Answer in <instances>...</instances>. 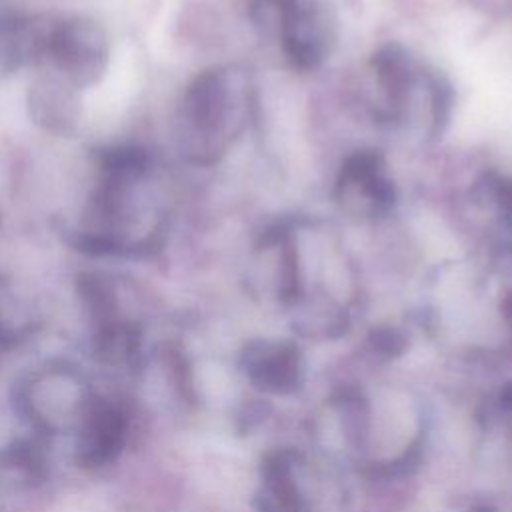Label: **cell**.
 <instances>
[{
  "instance_id": "obj_3",
  "label": "cell",
  "mask_w": 512,
  "mask_h": 512,
  "mask_svg": "<svg viewBox=\"0 0 512 512\" xmlns=\"http://www.w3.org/2000/svg\"><path fill=\"white\" fill-rule=\"evenodd\" d=\"M108 64L110 40L96 20L86 16L32 20L26 66H36L74 90H84L102 80Z\"/></svg>"
},
{
  "instance_id": "obj_6",
  "label": "cell",
  "mask_w": 512,
  "mask_h": 512,
  "mask_svg": "<svg viewBox=\"0 0 512 512\" xmlns=\"http://www.w3.org/2000/svg\"><path fill=\"white\" fill-rule=\"evenodd\" d=\"M372 68L384 102L382 114L388 120H400L406 112V100L410 98L414 84L412 58L402 46L386 44L374 54Z\"/></svg>"
},
{
  "instance_id": "obj_9",
  "label": "cell",
  "mask_w": 512,
  "mask_h": 512,
  "mask_svg": "<svg viewBox=\"0 0 512 512\" xmlns=\"http://www.w3.org/2000/svg\"><path fill=\"white\" fill-rule=\"evenodd\" d=\"M488 202L496 208V214L512 230V180L500 174H488L480 184Z\"/></svg>"
},
{
  "instance_id": "obj_10",
  "label": "cell",
  "mask_w": 512,
  "mask_h": 512,
  "mask_svg": "<svg viewBox=\"0 0 512 512\" xmlns=\"http://www.w3.org/2000/svg\"><path fill=\"white\" fill-rule=\"evenodd\" d=\"M504 314L508 316V320H510V324H512V292L504 298Z\"/></svg>"
},
{
  "instance_id": "obj_4",
  "label": "cell",
  "mask_w": 512,
  "mask_h": 512,
  "mask_svg": "<svg viewBox=\"0 0 512 512\" xmlns=\"http://www.w3.org/2000/svg\"><path fill=\"white\" fill-rule=\"evenodd\" d=\"M336 198L358 218H382L396 204V188L386 176L384 158L374 150L350 154L338 174Z\"/></svg>"
},
{
  "instance_id": "obj_7",
  "label": "cell",
  "mask_w": 512,
  "mask_h": 512,
  "mask_svg": "<svg viewBox=\"0 0 512 512\" xmlns=\"http://www.w3.org/2000/svg\"><path fill=\"white\" fill-rule=\"evenodd\" d=\"M74 88L64 82L42 76L30 86L28 104L34 122L42 128L58 134H66L74 128L78 120V98Z\"/></svg>"
},
{
  "instance_id": "obj_8",
  "label": "cell",
  "mask_w": 512,
  "mask_h": 512,
  "mask_svg": "<svg viewBox=\"0 0 512 512\" xmlns=\"http://www.w3.org/2000/svg\"><path fill=\"white\" fill-rule=\"evenodd\" d=\"M32 18L0 0V80L28 64Z\"/></svg>"
},
{
  "instance_id": "obj_5",
  "label": "cell",
  "mask_w": 512,
  "mask_h": 512,
  "mask_svg": "<svg viewBox=\"0 0 512 512\" xmlns=\"http://www.w3.org/2000/svg\"><path fill=\"white\" fill-rule=\"evenodd\" d=\"M274 36L290 64L298 70L316 68L330 48V24L326 14L304 0H286Z\"/></svg>"
},
{
  "instance_id": "obj_1",
  "label": "cell",
  "mask_w": 512,
  "mask_h": 512,
  "mask_svg": "<svg viewBox=\"0 0 512 512\" xmlns=\"http://www.w3.org/2000/svg\"><path fill=\"white\" fill-rule=\"evenodd\" d=\"M162 230L150 156L138 148L104 152L92 192L68 232L70 242L88 254L138 256L160 244Z\"/></svg>"
},
{
  "instance_id": "obj_2",
  "label": "cell",
  "mask_w": 512,
  "mask_h": 512,
  "mask_svg": "<svg viewBox=\"0 0 512 512\" xmlns=\"http://www.w3.org/2000/svg\"><path fill=\"white\" fill-rule=\"evenodd\" d=\"M248 82L232 68H208L184 90L176 110L180 154L200 166L218 162L248 120Z\"/></svg>"
}]
</instances>
